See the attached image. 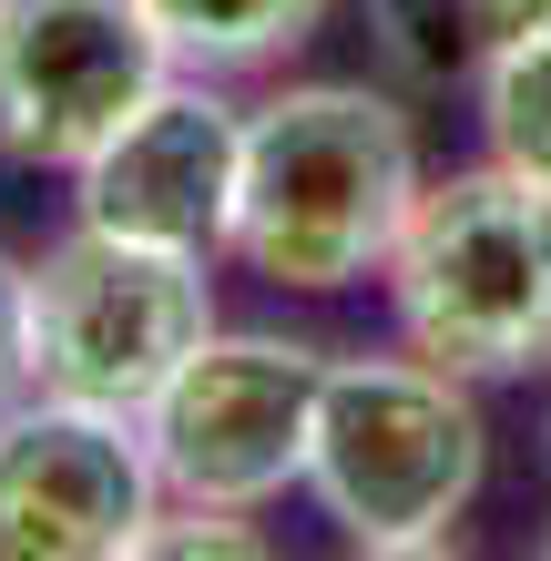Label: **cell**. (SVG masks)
Instances as JSON below:
<instances>
[{
	"label": "cell",
	"mask_w": 551,
	"mask_h": 561,
	"mask_svg": "<svg viewBox=\"0 0 551 561\" xmlns=\"http://www.w3.org/2000/svg\"><path fill=\"white\" fill-rule=\"evenodd\" d=\"M31 388V266L0 255V409Z\"/></svg>",
	"instance_id": "obj_12"
},
{
	"label": "cell",
	"mask_w": 551,
	"mask_h": 561,
	"mask_svg": "<svg viewBox=\"0 0 551 561\" xmlns=\"http://www.w3.org/2000/svg\"><path fill=\"white\" fill-rule=\"evenodd\" d=\"M399 347L439 357L449 378H541L551 368V184L510 163H470L418 194L388 255Z\"/></svg>",
	"instance_id": "obj_2"
},
{
	"label": "cell",
	"mask_w": 551,
	"mask_h": 561,
	"mask_svg": "<svg viewBox=\"0 0 551 561\" xmlns=\"http://www.w3.org/2000/svg\"><path fill=\"white\" fill-rule=\"evenodd\" d=\"M541 551H551V541H541Z\"/></svg>",
	"instance_id": "obj_13"
},
{
	"label": "cell",
	"mask_w": 551,
	"mask_h": 561,
	"mask_svg": "<svg viewBox=\"0 0 551 561\" xmlns=\"http://www.w3.org/2000/svg\"><path fill=\"white\" fill-rule=\"evenodd\" d=\"M418 194H429V174H418V134H409L399 92L297 82L245 113L225 255H245L286 296H337V286L388 276Z\"/></svg>",
	"instance_id": "obj_1"
},
{
	"label": "cell",
	"mask_w": 551,
	"mask_h": 561,
	"mask_svg": "<svg viewBox=\"0 0 551 561\" xmlns=\"http://www.w3.org/2000/svg\"><path fill=\"white\" fill-rule=\"evenodd\" d=\"M480 134H491V163L551 184V21L491 61V82H480Z\"/></svg>",
	"instance_id": "obj_11"
},
{
	"label": "cell",
	"mask_w": 551,
	"mask_h": 561,
	"mask_svg": "<svg viewBox=\"0 0 551 561\" xmlns=\"http://www.w3.org/2000/svg\"><path fill=\"white\" fill-rule=\"evenodd\" d=\"M491 428H480L470 378L439 357H328L317 388V439H307V490L358 551H449V531L480 501Z\"/></svg>",
	"instance_id": "obj_3"
},
{
	"label": "cell",
	"mask_w": 551,
	"mask_h": 561,
	"mask_svg": "<svg viewBox=\"0 0 551 561\" xmlns=\"http://www.w3.org/2000/svg\"><path fill=\"white\" fill-rule=\"evenodd\" d=\"M164 470H153L144 419L21 388L0 409V551L11 561H134Z\"/></svg>",
	"instance_id": "obj_7"
},
{
	"label": "cell",
	"mask_w": 551,
	"mask_h": 561,
	"mask_svg": "<svg viewBox=\"0 0 551 561\" xmlns=\"http://www.w3.org/2000/svg\"><path fill=\"white\" fill-rule=\"evenodd\" d=\"M153 31H164L174 72H276L286 51L317 42V21H328V0H144Z\"/></svg>",
	"instance_id": "obj_10"
},
{
	"label": "cell",
	"mask_w": 551,
	"mask_h": 561,
	"mask_svg": "<svg viewBox=\"0 0 551 561\" xmlns=\"http://www.w3.org/2000/svg\"><path fill=\"white\" fill-rule=\"evenodd\" d=\"M236 163H245V113L205 72H174L123 134L82 163V225L184 255H225L236 236Z\"/></svg>",
	"instance_id": "obj_8"
},
{
	"label": "cell",
	"mask_w": 551,
	"mask_h": 561,
	"mask_svg": "<svg viewBox=\"0 0 551 561\" xmlns=\"http://www.w3.org/2000/svg\"><path fill=\"white\" fill-rule=\"evenodd\" d=\"M551 0H368V51L409 92H480L510 42H531Z\"/></svg>",
	"instance_id": "obj_9"
},
{
	"label": "cell",
	"mask_w": 551,
	"mask_h": 561,
	"mask_svg": "<svg viewBox=\"0 0 551 561\" xmlns=\"http://www.w3.org/2000/svg\"><path fill=\"white\" fill-rule=\"evenodd\" d=\"M215 337V276L184 245L72 225L31 266V388L144 419L164 378Z\"/></svg>",
	"instance_id": "obj_4"
},
{
	"label": "cell",
	"mask_w": 551,
	"mask_h": 561,
	"mask_svg": "<svg viewBox=\"0 0 551 561\" xmlns=\"http://www.w3.org/2000/svg\"><path fill=\"white\" fill-rule=\"evenodd\" d=\"M164 82L144 0H0V153L31 174H82Z\"/></svg>",
	"instance_id": "obj_6"
},
{
	"label": "cell",
	"mask_w": 551,
	"mask_h": 561,
	"mask_svg": "<svg viewBox=\"0 0 551 561\" xmlns=\"http://www.w3.org/2000/svg\"><path fill=\"white\" fill-rule=\"evenodd\" d=\"M317 388H328V347L307 337H215L164 378L144 409L164 501H215V511H266L307 480L317 439Z\"/></svg>",
	"instance_id": "obj_5"
}]
</instances>
